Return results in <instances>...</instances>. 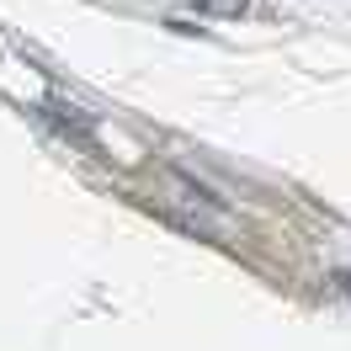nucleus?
Here are the masks:
<instances>
[{
	"label": "nucleus",
	"instance_id": "2",
	"mask_svg": "<svg viewBox=\"0 0 351 351\" xmlns=\"http://www.w3.org/2000/svg\"><path fill=\"white\" fill-rule=\"evenodd\" d=\"M245 0H197V16H240Z\"/></svg>",
	"mask_w": 351,
	"mask_h": 351
},
{
	"label": "nucleus",
	"instance_id": "3",
	"mask_svg": "<svg viewBox=\"0 0 351 351\" xmlns=\"http://www.w3.org/2000/svg\"><path fill=\"white\" fill-rule=\"evenodd\" d=\"M335 287H341V293L351 298V271H335Z\"/></svg>",
	"mask_w": 351,
	"mask_h": 351
},
{
	"label": "nucleus",
	"instance_id": "1",
	"mask_svg": "<svg viewBox=\"0 0 351 351\" xmlns=\"http://www.w3.org/2000/svg\"><path fill=\"white\" fill-rule=\"evenodd\" d=\"M43 117L53 123V128H64L69 138H80V144H90V138H96V123H90L75 101H64V96H48V101H43Z\"/></svg>",
	"mask_w": 351,
	"mask_h": 351
}]
</instances>
